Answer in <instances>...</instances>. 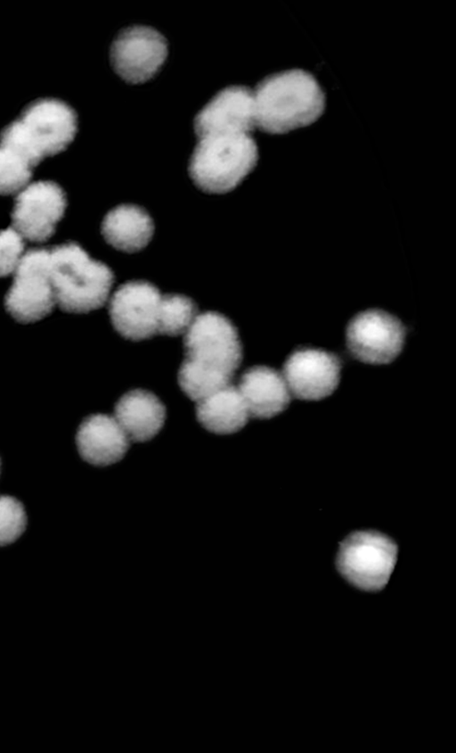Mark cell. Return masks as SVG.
<instances>
[{"label":"cell","mask_w":456,"mask_h":753,"mask_svg":"<svg viewBox=\"0 0 456 753\" xmlns=\"http://www.w3.org/2000/svg\"><path fill=\"white\" fill-rule=\"evenodd\" d=\"M340 360L330 352L302 348L293 352L283 366L290 393L298 399L320 400L331 394L340 378Z\"/></svg>","instance_id":"obj_12"},{"label":"cell","mask_w":456,"mask_h":753,"mask_svg":"<svg viewBox=\"0 0 456 753\" xmlns=\"http://www.w3.org/2000/svg\"><path fill=\"white\" fill-rule=\"evenodd\" d=\"M183 349L177 381L182 391L196 402L232 384L242 360L235 326L214 311L197 315L184 334Z\"/></svg>","instance_id":"obj_1"},{"label":"cell","mask_w":456,"mask_h":753,"mask_svg":"<svg viewBox=\"0 0 456 753\" xmlns=\"http://www.w3.org/2000/svg\"><path fill=\"white\" fill-rule=\"evenodd\" d=\"M257 159V146L250 134L208 135L198 137L188 171L203 192L224 194L251 172Z\"/></svg>","instance_id":"obj_5"},{"label":"cell","mask_w":456,"mask_h":753,"mask_svg":"<svg viewBox=\"0 0 456 753\" xmlns=\"http://www.w3.org/2000/svg\"><path fill=\"white\" fill-rule=\"evenodd\" d=\"M162 294L152 284L131 281L111 295L109 313L114 329L123 337L140 341L158 335Z\"/></svg>","instance_id":"obj_11"},{"label":"cell","mask_w":456,"mask_h":753,"mask_svg":"<svg viewBox=\"0 0 456 753\" xmlns=\"http://www.w3.org/2000/svg\"><path fill=\"white\" fill-rule=\"evenodd\" d=\"M13 228L0 231V277L15 272L24 255V241Z\"/></svg>","instance_id":"obj_22"},{"label":"cell","mask_w":456,"mask_h":753,"mask_svg":"<svg viewBox=\"0 0 456 753\" xmlns=\"http://www.w3.org/2000/svg\"><path fill=\"white\" fill-rule=\"evenodd\" d=\"M130 440L114 417L93 414L79 425L76 444L80 457L91 465L105 467L119 461Z\"/></svg>","instance_id":"obj_14"},{"label":"cell","mask_w":456,"mask_h":753,"mask_svg":"<svg viewBox=\"0 0 456 753\" xmlns=\"http://www.w3.org/2000/svg\"><path fill=\"white\" fill-rule=\"evenodd\" d=\"M167 55V40L158 30L134 25L120 30L113 39L110 61L124 81L141 84L157 74Z\"/></svg>","instance_id":"obj_8"},{"label":"cell","mask_w":456,"mask_h":753,"mask_svg":"<svg viewBox=\"0 0 456 753\" xmlns=\"http://www.w3.org/2000/svg\"><path fill=\"white\" fill-rule=\"evenodd\" d=\"M32 175L33 169L0 145V195L17 194L29 184Z\"/></svg>","instance_id":"obj_21"},{"label":"cell","mask_w":456,"mask_h":753,"mask_svg":"<svg viewBox=\"0 0 456 753\" xmlns=\"http://www.w3.org/2000/svg\"><path fill=\"white\" fill-rule=\"evenodd\" d=\"M198 137L218 134H250L256 126L253 91L232 86L219 91L194 119Z\"/></svg>","instance_id":"obj_13"},{"label":"cell","mask_w":456,"mask_h":753,"mask_svg":"<svg viewBox=\"0 0 456 753\" xmlns=\"http://www.w3.org/2000/svg\"><path fill=\"white\" fill-rule=\"evenodd\" d=\"M237 388L253 418H272L283 411L290 401V392L283 375L265 366L246 370Z\"/></svg>","instance_id":"obj_15"},{"label":"cell","mask_w":456,"mask_h":753,"mask_svg":"<svg viewBox=\"0 0 456 753\" xmlns=\"http://www.w3.org/2000/svg\"><path fill=\"white\" fill-rule=\"evenodd\" d=\"M12 211V227L31 242L42 243L55 232L67 206L63 189L53 181L28 184L16 194Z\"/></svg>","instance_id":"obj_10"},{"label":"cell","mask_w":456,"mask_h":753,"mask_svg":"<svg viewBox=\"0 0 456 753\" xmlns=\"http://www.w3.org/2000/svg\"><path fill=\"white\" fill-rule=\"evenodd\" d=\"M13 274V282L4 297L6 311L22 324L34 323L49 315L56 305L50 278L49 250L28 251Z\"/></svg>","instance_id":"obj_7"},{"label":"cell","mask_w":456,"mask_h":753,"mask_svg":"<svg viewBox=\"0 0 456 753\" xmlns=\"http://www.w3.org/2000/svg\"><path fill=\"white\" fill-rule=\"evenodd\" d=\"M50 278L55 302L69 313H86L109 300L114 281L111 269L94 261L76 243L49 250Z\"/></svg>","instance_id":"obj_4"},{"label":"cell","mask_w":456,"mask_h":753,"mask_svg":"<svg viewBox=\"0 0 456 753\" xmlns=\"http://www.w3.org/2000/svg\"><path fill=\"white\" fill-rule=\"evenodd\" d=\"M77 114L66 103L42 98L28 104L0 134V145L34 169L67 148L76 136Z\"/></svg>","instance_id":"obj_3"},{"label":"cell","mask_w":456,"mask_h":753,"mask_svg":"<svg viewBox=\"0 0 456 753\" xmlns=\"http://www.w3.org/2000/svg\"><path fill=\"white\" fill-rule=\"evenodd\" d=\"M397 545L376 531H357L339 544L336 556L338 573L351 584L378 592L387 583L397 559Z\"/></svg>","instance_id":"obj_6"},{"label":"cell","mask_w":456,"mask_h":753,"mask_svg":"<svg viewBox=\"0 0 456 753\" xmlns=\"http://www.w3.org/2000/svg\"><path fill=\"white\" fill-rule=\"evenodd\" d=\"M27 523L23 504L15 497L0 495V547L19 539L26 530Z\"/></svg>","instance_id":"obj_20"},{"label":"cell","mask_w":456,"mask_h":753,"mask_svg":"<svg viewBox=\"0 0 456 753\" xmlns=\"http://www.w3.org/2000/svg\"><path fill=\"white\" fill-rule=\"evenodd\" d=\"M114 418L130 441L144 443L163 427L166 408L152 393L135 389L120 397L115 405Z\"/></svg>","instance_id":"obj_16"},{"label":"cell","mask_w":456,"mask_h":753,"mask_svg":"<svg viewBox=\"0 0 456 753\" xmlns=\"http://www.w3.org/2000/svg\"><path fill=\"white\" fill-rule=\"evenodd\" d=\"M153 232L152 219L145 210L136 205L117 206L105 215L102 222L105 241L115 249L128 253L147 246Z\"/></svg>","instance_id":"obj_17"},{"label":"cell","mask_w":456,"mask_h":753,"mask_svg":"<svg viewBox=\"0 0 456 753\" xmlns=\"http://www.w3.org/2000/svg\"><path fill=\"white\" fill-rule=\"evenodd\" d=\"M255 122L261 130L281 134L314 122L324 112L323 89L311 73L293 69L272 74L253 91Z\"/></svg>","instance_id":"obj_2"},{"label":"cell","mask_w":456,"mask_h":753,"mask_svg":"<svg viewBox=\"0 0 456 753\" xmlns=\"http://www.w3.org/2000/svg\"><path fill=\"white\" fill-rule=\"evenodd\" d=\"M196 417L208 431L230 434L242 429L250 416L238 388L230 384L197 401Z\"/></svg>","instance_id":"obj_18"},{"label":"cell","mask_w":456,"mask_h":753,"mask_svg":"<svg viewBox=\"0 0 456 753\" xmlns=\"http://www.w3.org/2000/svg\"><path fill=\"white\" fill-rule=\"evenodd\" d=\"M197 315V306L191 298L178 294H164L160 301L158 334L184 335Z\"/></svg>","instance_id":"obj_19"},{"label":"cell","mask_w":456,"mask_h":753,"mask_svg":"<svg viewBox=\"0 0 456 753\" xmlns=\"http://www.w3.org/2000/svg\"><path fill=\"white\" fill-rule=\"evenodd\" d=\"M0 467H1V460H0Z\"/></svg>","instance_id":"obj_23"},{"label":"cell","mask_w":456,"mask_h":753,"mask_svg":"<svg viewBox=\"0 0 456 753\" xmlns=\"http://www.w3.org/2000/svg\"><path fill=\"white\" fill-rule=\"evenodd\" d=\"M403 324L381 310H368L348 323L346 341L353 356L370 364H387L401 352L405 337Z\"/></svg>","instance_id":"obj_9"}]
</instances>
